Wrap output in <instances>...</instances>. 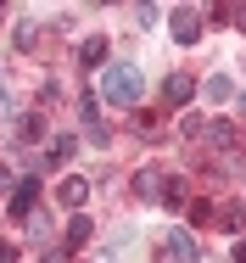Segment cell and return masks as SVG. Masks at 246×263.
I'll return each mask as SVG.
<instances>
[{"label":"cell","instance_id":"3957f363","mask_svg":"<svg viewBox=\"0 0 246 263\" xmlns=\"http://www.w3.org/2000/svg\"><path fill=\"white\" fill-rule=\"evenodd\" d=\"M162 252H168L174 263H201L196 241H191V230H168V235H162Z\"/></svg>","mask_w":246,"mask_h":263},{"label":"cell","instance_id":"8992f818","mask_svg":"<svg viewBox=\"0 0 246 263\" xmlns=\"http://www.w3.org/2000/svg\"><path fill=\"white\" fill-rule=\"evenodd\" d=\"M162 191H168V179H162L157 168H140V174H135V196H140V202H162Z\"/></svg>","mask_w":246,"mask_h":263},{"label":"cell","instance_id":"7a4b0ae2","mask_svg":"<svg viewBox=\"0 0 246 263\" xmlns=\"http://www.w3.org/2000/svg\"><path fill=\"white\" fill-rule=\"evenodd\" d=\"M201 23H207L201 6H174V11H168V28H174L179 45H196V40H201Z\"/></svg>","mask_w":246,"mask_h":263},{"label":"cell","instance_id":"9a60e30c","mask_svg":"<svg viewBox=\"0 0 246 263\" xmlns=\"http://www.w3.org/2000/svg\"><path fill=\"white\" fill-rule=\"evenodd\" d=\"M17 51H40V28L34 23H17Z\"/></svg>","mask_w":246,"mask_h":263},{"label":"cell","instance_id":"7c38bea8","mask_svg":"<svg viewBox=\"0 0 246 263\" xmlns=\"http://www.w3.org/2000/svg\"><path fill=\"white\" fill-rule=\"evenodd\" d=\"M230 96H235V79L230 73H213L207 79V101H230Z\"/></svg>","mask_w":246,"mask_h":263},{"label":"cell","instance_id":"d6986e66","mask_svg":"<svg viewBox=\"0 0 246 263\" xmlns=\"http://www.w3.org/2000/svg\"><path fill=\"white\" fill-rule=\"evenodd\" d=\"M40 263H67V252H45V258H40Z\"/></svg>","mask_w":246,"mask_h":263},{"label":"cell","instance_id":"9c48e42d","mask_svg":"<svg viewBox=\"0 0 246 263\" xmlns=\"http://www.w3.org/2000/svg\"><path fill=\"white\" fill-rule=\"evenodd\" d=\"M201 140H207V146H218V152H230V146H235V123H224V118H213Z\"/></svg>","mask_w":246,"mask_h":263},{"label":"cell","instance_id":"5b68a950","mask_svg":"<svg viewBox=\"0 0 246 263\" xmlns=\"http://www.w3.org/2000/svg\"><path fill=\"white\" fill-rule=\"evenodd\" d=\"M34 208H40V174H28V179L11 191V218H28Z\"/></svg>","mask_w":246,"mask_h":263},{"label":"cell","instance_id":"4fadbf2b","mask_svg":"<svg viewBox=\"0 0 246 263\" xmlns=\"http://www.w3.org/2000/svg\"><path fill=\"white\" fill-rule=\"evenodd\" d=\"M79 118H84V129H96V123H101V101L90 96V90L79 96Z\"/></svg>","mask_w":246,"mask_h":263},{"label":"cell","instance_id":"52a82bcc","mask_svg":"<svg viewBox=\"0 0 246 263\" xmlns=\"http://www.w3.org/2000/svg\"><path fill=\"white\" fill-rule=\"evenodd\" d=\"M191 90H196V79H185V73H168L162 79V101H174V106L191 101Z\"/></svg>","mask_w":246,"mask_h":263},{"label":"cell","instance_id":"8fae6325","mask_svg":"<svg viewBox=\"0 0 246 263\" xmlns=\"http://www.w3.org/2000/svg\"><path fill=\"white\" fill-rule=\"evenodd\" d=\"M79 62H84V67H101V62H106V40H84V45H79Z\"/></svg>","mask_w":246,"mask_h":263},{"label":"cell","instance_id":"5bb4252c","mask_svg":"<svg viewBox=\"0 0 246 263\" xmlns=\"http://www.w3.org/2000/svg\"><path fill=\"white\" fill-rule=\"evenodd\" d=\"M84 241H90V218L73 213V218H67V247H84Z\"/></svg>","mask_w":246,"mask_h":263},{"label":"cell","instance_id":"6da1fadb","mask_svg":"<svg viewBox=\"0 0 246 263\" xmlns=\"http://www.w3.org/2000/svg\"><path fill=\"white\" fill-rule=\"evenodd\" d=\"M140 96H146V79H140V67H135V62H106V67H101V101L135 106Z\"/></svg>","mask_w":246,"mask_h":263},{"label":"cell","instance_id":"2e32d148","mask_svg":"<svg viewBox=\"0 0 246 263\" xmlns=\"http://www.w3.org/2000/svg\"><path fill=\"white\" fill-rule=\"evenodd\" d=\"M135 135H140V140H157L162 129H157V118H151V112H140V118H135Z\"/></svg>","mask_w":246,"mask_h":263},{"label":"cell","instance_id":"ac0fdd59","mask_svg":"<svg viewBox=\"0 0 246 263\" xmlns=\"http://www.w3.org/2000/svg\"><path fill=\"white\" fill-rule=\"evenodd\" d=\"M0 191H17V174L11 168H0Z\"/></svg>","mask_w":246,"mask_h":263},{"label":"cell","instance_id":"30bf717a","mask_svg":"<svg viewBox=\"0 0 246 263\" xmlns=\"http://www.w3.org/2000/svg\"><path fill=\"white\" fill-rule=\"evenodd\" d=\"M218 224L241 235V230H246V202H230V208H218Z\"/></svg>","mask_w":246,"mask_h":263},{"label":"cell","instance_id":"277c9868","mask_svg":"<svg viewBox=\"0 0 246 263\" xmlns=\"http://www.w3.org/2000/svg\"><path fill=\"white\" fill-rule=\"evenodd\" d=\"M56 202H62L67 213H79L84 202H90V179H79V174H67V179L56 185Z\"/></svg>","mask_w":246,"mask_h":263},{"label":"cell","instance_id":"e0dca14e","mask_svg":"<svg viewBox=\"0 0 246 263\" xmlns=\"http://www.w3.org/2000/svg\"><path fill=\"white\" fill-rule=\"evenodd\" d=\"M213 218H218L213 202H191V224H213Z\"/></svg>","mask_w":246,"mask_h":263},{"label":"cell","instance_id":"ba28073f","mask_svg":"<svg viewBox=\"0 0 246 263\" xmlns=\"http://www.w3.org/2000/svg\"><path fill=\"white\" fill-rule=\"evenodd\" d=\"M11 135H17V140H23V146H34V140H40V135H45V118H40V112H23V118H17V129H11Z\"/></svg>","mask_w":246,"mask_h":263}]
</instances>
